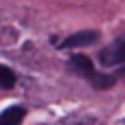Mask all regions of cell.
I'll list each match as a JSON object with an SVG mask.
<instances>
[{"mask_svg":"<svg viewBox=\"0 0 125 125\" xmlns=\"http://www.w3.org/2000/svg\"><path fill=\"white\" fill-rule=\"evenodd\" d=\"M24 114H26V110L22 105H11L4 112H0V125H20Z\"/></svg>","mask_w":125,"mask_h":125,"instance_id":"277c9868","label":"cell"},{"mask_svg":"<svg viewBox=\"0 0 125 125\" xmlns=\"http://www.w3.org/2000/svg\"><path fill=\"white\" fill-rule=\"evenodd\" d=\"M125 62V37L119 40L114 46L101 51V64L103 66H116V64H123Z\"/></svg>","mask_w":125,"mask_h":125,"instance_id":"3957f363","label":"cell"},{"mask_svg":"<svg viewBox=\"0 0 125 125\" xmlns=\"http://www.w3.org/2000/svg\"><path fill=\"white\" fill-rule=\"evenodd\" d=\"M68 66L73 68L75 75L88 79V81L92 83V88H97V90H108V88L114 86V77L99 73V70L94 68L92 59H88L86 55H73V57L68 59Z\"/></svg>","mask_w":125,"mask_h":125,"instance_id":"6da1fadb","label":"cell"},{"mask_svg":"<svg viewBox=\"0 0 125 125\" xmlns=\"http://www.w3.org/2000/svg\"><path fill=\"white\" fill-rule=\"evenodd\" d=\"M13 86H15V75H13V70L0 64V88L9 90V88H13Z\"/></svg>","mask_w":125,"mask_h":125,"instance_id":"5b68a950","label":"cell"},{"mask_svg":"<svg viewBox=\"0 0 125 125\" xmlns=\"http://www.w3.org/2000/svg\"><path fill=\"white\" fill-rule=\"evenodd\" d=\"M99 40L97 31H81V33H73L68 35L64 42H59V48H81V46H90Z\"/></svg>","mask_w":125,"mask_h":125,"instance_id":"7a4b0ae2","label":"cell"}]
</instances>
